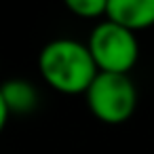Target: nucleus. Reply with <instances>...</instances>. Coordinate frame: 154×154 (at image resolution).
<instances>
[{"label":"nucleus","mask_w":154,"mask_h":154,"mask_svg":"<svg viewBox=\"0 0 154 154\" xmlns=\"http://www.w3.org/2000/svg\"><path fill=\"white\" fill-rule=\"evenodd\" d=\"M38 68L45 82L66 95L85 93L97 76L87 45L72 38H57L45 45L38 57Z\"/></svg>","instance_id":"nucleus-1"},{"label":"nucleus","mask_w":154,"mask_h":154,"mask_svg":"<svg viewBox=\"0 0 154 154\" xmlns=\"http://www.w3.org/2000/svg\"><path fill=\"white\" fill-rule=\"evenodd\" d=\"M87 49L97 72L106 74H129L139 57L137 36L110 19H103L95 26Z\"/></svg>","instance_id":"nucleus-2"},{"label":"nucleus","mask_w":154,"mask_h":154,"mask_svg":"<svg viewBox=\"0 0 154 154\" xmlns=\"http://www.w3.org/2000/svg\"><path fill=\"white\" fill-rule=\"evenodd\" d=\"M85 97L93 116L106 125H120L129 120L137 106V91L129 74L97 72L85 91Z\"/></svg>","instance_id":"nucleus-3"},{"label":"nucleus","mask_w":154,"mask_h":154,"mask_svg":"<svg viewBox=\"0 0 154 154\" xmlns=\"http://www.w3.org/2000/svg\"><path fill=\"white\" fill-rule=\"evenodd\" d=\"M106 19L135 34L154 26V0H108Z\"/></svg>","instance_id":"nucleus-4"},{"label":"nucleus","mask_w":154,"mask_h":154,"mask_svg":"<svg viewBox=\"0 0 154 154\" xmlns=\"http://www.w3.org/2000/svg\"><path fill=\"white\" fill-rule=\"evenodd\" d=\"M0 95H2L9 114H30L38 106V91L30 80L13 78L0 85Z\"/></svg>","instance_id":"nucleus-5"},{"label":"nucleus","mask_w":154,"mask_h":154,"mask_svg":"<svg viewBox=\"0 0 154 154\" xmlns=\"http://www.w3.org/2000/svg\"><path fill=\"white\" fill-rule=\"evenodd\" d=\"M66 7L82 19H97L106 17L108 0H68Z\"/></svg>","instance_id":"nucleus-6"},{"label":"nucleus","mask_w":154,"mask_h":154,"mask_svg":"<svg viewBox=\"0 0 154 154\" xmlns=\"http://www.w3.org/2000/svg\"><path fill=\"white\" fill-rule=\"evenodd\" d=\"M9 110H7V103H5V99H2V95H0V133L5 131V127H7V120H9Z\"/></svg>","instance_id":"nucleus-7"}]
</instances>
